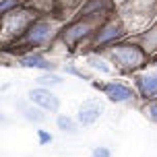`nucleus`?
Returning a JSON list of instances; mask_svg holds the SVG:
<instances>
[{
  "mask_svg": "<svg viewBox=\"0 0 157 157\" xmlns=\"http://www.w3.org/2000/svg\"><path fill=\"white\" fill-rule=\"evenodd\" d=\"M103 112V105L99 99H89L81 105V110H78V120H81V124H93L97 118L101 116Z\"/></svg>",
  "mask_w": 157,
  "mask_h": 157,
  "instance_id": "f257e3e1",
  "label": "nucleus"
},
{
  "mask_svg": "<svg viewBox=\"0 0 157 157\" xmlns=\"http://www.w3.org/2000/svg\"><path fill=\"white\" fill-rule=\"evenodd\" d=\"M29 97H31L33 103H37L39 108H44V110L48 112H56L58 110V97L56 95H52L48 89H33L31 93H29Z\"/></svg>",
  "mask_w": 157,
  "mask_h": 157,
  "instance_id": "f03ea898",
  "label": "nucleus"
},
{
  "mask_svg": "<svg viewBox=\"0 0 157 157\" xmlns=\"http://www.w3.org/2000/svg\"><path fill=\"white\" fill-rule=\"evenodd\" d=\"M114 58L118 60V64L120 66H124V68H128V66H134V64L141 62V52L136 50V48H118V50H114Z\"/></svg>",
  "mask_w": 157,
  "mask_h": 157,
  "instance_id": "7ed1b4c3",
  "label": "nucleus"
},
{
  "mask_svg": "<svg viewBox=\"0 0 157 157\" xmlns=\"http://www.w3.org/2000/svg\"><path fill=\"white\" fill-rule=\"evenodd\" d=\"M103 91L108 93V97L112 101H126V99L132 97V91L126 85H120V83H110V85L103 87Z\"/></svg>",
  "mask_w": 157,
  "mask_h": 157,
  "instance_id": "20e7f679",
  "label": "nucleus"
},
{
  "mask_svg": "<svg viewBox=\"0 0 157 157\" xmlns=\"http://www.w3.org/2000/svg\"><path fill=\"white\" fill-rule=\"evenodd\" d=\"M48 35H50V25L48 23H37L31 29V33H29V39H31L33 44H41V41H46Z\"/></svg>",
  "mask_w": 157,
  "mask_h": 157,
  "instance_id": "39448f33",
  "label": "nucleus"
},
{
  "mask_svg": "<svg viewBox=\"0 0 157 157\" xmlns=\"http://www.w3.org/2000/svg\"><path fill=\"white\" fill-rule=\"evenodd\" d=\"M89 33V25H75V27H71L68 31H66V39L68 41H77V39H81L83 35H87Z\"/></svg>",
  "mask_w": 157,
  "mask_h": 157,
  "instance_id": "423d86ee",
  "label": "nucleus"
},
{
  "mask_svg": "<svg viewBox=\"0 0 157 157\" xmlns=\"http://www.w3.org/2000/svg\"><path fill=\"white\" fill-rule=\"evenodd\" d=\"M141 87L145 93H157V72L155 75H147L141 78Z\"/></svg>",
  "mask_w": 157,
  "mask_h": 157,
  "instance_id": "0eeeda50",
  "label": "nucleus"
},
{
  "mask_svg": "<svg viewBox=\"0 0 157 157\" xmlns=\"http://www.w3.org/2000/svg\"><path fill=\"white\" fill-rule=\"evenodd\" d=\"M118 35H120V27H118V25H108V27L99 33V39H97V41L103 44V41H110V39L118 37Z\"/></svg>",
  "mask_w": 157,
  "mask_h": 157,
  "instance_id": "6e6552de",
  "label": "nucleus"
},
{
  "mask_svg": "<svg viewBox=\"0 0 157 157\" xmlns=\"http://www.w3.org/2000/svg\"><path fill=\"white\" fill-rule=\"evenodd\" d=\"M23 66H37V68H50V62L44 60L41 56H33V58H23L21 60Z\"/></svg>",
  "mask_w": 157,
  "mask_h": 157,
  "instance_id": "1a4fd4ad",
  "label": "nucleus"
},
{
  "mask_svg": "<svg viewBox=\"0 0 157 157\" xmlns=\"http://www.w3.org/2000/svg\"><path fill=\"white\" fill-rule=\"evenodd\" d=\"M58 126H60V130H64V132H75V130H77V124L72 122L71 118H66V116L58 118Z\"/></svg>",
  "mask_w": 157,
  "mask_h": 157,
  "instance_id": "9d476101",
  "label": "nucleus"
},
{
  "mask_svg": "<svg viewBox=\"0 0 157 157\" xmlns=\"http://www.w3.org/2000/svg\"><path fill=\"white\" fill-rule=\"evenodd\" d=\"M56 83H62V77H58V75H44V77H39V85H56Z\"/></svg>",
  "mask_w": 157,
  "mask_h": 157,
  "instance_id": "9b49d317",
  "label": "nucleus"
},
{
  "mask_svg": "<svg viewBox=\"0 0 157 157\" xmlns=\"http://www.w3.org/2000/svg\"><path fill=\"white\" fill-rule=\"evenodd\" d=\"M89 66H95L97 71H101V72L110 71V68H108V64L103 62V60H99V58H89Z\"/></svg>",
  "mask_w": 157,
  "mask_h": 157,
  "instance_id": "f8f14e48",
  "label": "nucleus"
},
{
  "mask_svg": "<svg viewBox=\"0 0 157 157\" xmlns=\"http://www.w3.org/2000/svg\"><path fill=\"white\" fill-rule=\"evenodd\" d=\"M25 116L29 118L31 122H37V120H44V116H41V112H37V110H25Z\"/></svg>",
  "mask_w": 157,
  "mask_h": 157,
  "instance_id": "ddd939ff",
  "label": "nucleus"
},
{
  "mask_svg": "<svg viewBox=\"0 0 157 157\" xmlns=\"http://www.w3.org/2000/svg\"><path fill=\"white\" fill-rule=\"evenodd\" d=\"M93 157H110V149H105V147H97L93 151Z\"/></svg>",
  "mask_w": 157,
  "mask_h": 157,
  "instance_id": "4468645a",
  "label": "nucleus"
},
{
  "mask_svg": "<svg viewBox=\"0 0 157 157\" xmlns=\"http://www.w3.org/2000/svg\"><path fill=\"white\" fill-rule=\"evenodd\" d=\"M37 136H39V141H41V143H50V141H52L50 132H46V130H39V134H37Z\"/></svg>",
  "mask_w": 157,
  "mask_h": 157,
  "instance_id": "2eb2a0df",
  "label": "nucleus"
},
{
  "mask_svg": "<svg viewBox=\"0 0 157 157\" xmlns=\"http://www.w3.org/2000/svg\"><path fill=\"white\" fill-rule=\"evenodd\" d=\"M15 2H17V0H6V2H2L0 13H2V10H6V8H13V6H15Z\"/></svg>",
  "mask_w": 157,
  "mask_h": 157,
  "instance_id": "dca6fc26",
  "label": "nucleus"
},
{
  "mask_svg": "<svg viewBox=\"0 0 157 157\" xmlns=\"http://www.w3.org/2000/svg\"><path fill=\"white\" fill-rule=\"evenodd\" d=\"M149 114H151V118H153V120H157V103H153V105L149 108Z\"/></svg>",
  "mask_w": 157,
  "mask_h": 157,
  "instance_id": "f3484780",
  "label": "nucleus"
},
{
  "mask_svg": "<svg viewBox=\"0 0 157 157\" xmlns=\"http://www.w3.org/2000/svg\"><path fill=\"white\" fill-rule=\"evenodd\" d=\"M151 41H153V44H157V33H153V35H151Z\"/></svg>",
  "mask_w": 157,
  "mask_h": 157,
  "instance_id": "a211bd4d",
  "label": "nucleus"
}]
</instances>
